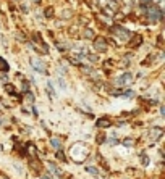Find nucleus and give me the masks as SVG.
Here are the masks:
<instances>
[{
    "instance_id": "23",
    "label": "nucleus",
    "mask_w": 165,
    "mask_h": 179,
    "mask_svg": "<svg viewBox=\"0 0 165 179\" xmlns=\"http://www.w3.org/2000/svg\"><path fill=\"white\" fill-rule=\"evenodd\" d=\"M34 2H36V3H39V2H41V0H34Z\"/></svg>"
},
{
    "instance_id": "4",
    "label": "nucleus",
    "mask_w": 165,
    "mask_h": 179,
    "mask_svg": "<svg viewBox=\"0 0 165 179\" xmlns=\"http://www.w3.org/2000/svg\"><path fill=\"white\" fill-rule=\"evenodd\" d=\"M97 127H102V129H105V127H110L112 126V121L109 119V118H100V119H97Z\"/></svg>"
},
{
    "instance_id": "9",
    "label": "nucleus",
    "mask_w": 165,
    "mask_h": 179,
    "mask_svg": "<svg viewBox=\"0 0 165 179\" xmlns=\"http://www.w3.org/2000/svg\"><path fill=\"white\" fill-rule=\"evenodd\" d=\"M55 156H57V158H59V160H62V161H65L67 160V156H65V153H63V150H57V153H55Z\"/></svg>"
},
{
    "instance_id": "12",
    "label": "nucleus",
    "mask_w": 165,
    "mask_h": 179,
    "mask_svg": "<svg viewBox=\"0 0 165 179\" xmlns=\"http://www.w3.org/2000/svg\"><path fill=\"white\" fill-rule=\"evenodd\" d=\"M141 163H142V166H147V164H149V158H147V155H144V153L141 155Z\"/></svg>"
},
{
    "instance_id": "17",
    "label": "nucleus",
    "mask_w": 165,
    "mask_h": 179,
    "mask_svg": "<svg viewBox=\"0 0 165 179\" xmlns=\"http://www.w3.org/2000/svg\"><path fill=\"white\" fill-rule=\"evenodd\" d=\"M49 94L52 95V97L55 95V92H54V87H52V84H50V82H49Z\"/></svg>"
},
{
    "instance_id": "19",
    "label": "nucleus",
    "mask_w": 165,
    "mask_h": 179,
    "mask_svg": "<svg viewBox=\"0 0 165 179\" xmlns=\"http://www.w3.org/2000/svg\"><path fill=\"white\" fill-rule=\"evenodd\" d=\"M104 140H105V137H104V135H97V142H99V144H102Z\"/></svg>"
},
{
    "instance_id": "5",
    "label": "nucleus",
    "mask_w": 165,
    "mask_h": 179,
    "mask_svg": "<svg viewBox=\"0 0 165 179\" xmlns=\"http://www.w3.org/2000/svg\"><path fill=\"white\" fill-rule=\"evenodd\" d=\"M131 81H133V77H131V74H130V73L123 74V76H121L120 79H118V82H120V84H130Z\"/></svg>"
},
{
    "instance_id": "18",
    "label": "nucleus",
    "mask_w": 165,
    "mask_h": 179,
    "mask_svg": "<svg viewBox=\"0 0 165 179\" xmlns=\"http://www.w3.org/2000/svg\"><path fill=\"white\" fill-rule=\"evenodd\" d=\"M28 150H29V155H34V147L31 144H28Z\"/></svg>"
},
{
    "instance_id": "20",
    "label": "nucleus",
    "mask_w": 165,
    "mask_h": 179,
    "mask_svg": "<svg viewBox=\"0 0 165 179\" xmlns=\"http://www.w3.org/2000/svg\"><path fill=\"white\" fill-rule=\"evenodd\" d=\"M160 113H162V116H165V108L163 106H160Z\"/></svg>"
},
{
    "instance_id": "8",
    "label": "nucleus",
    "mask_w": 165,
    "mask_h": 179,
    "mask_svg": "<svg viewBox=\"0 0 165 179\" xmlns=\"http://www.w3.org/2000/svg\"><path fill=\"white\" fill-rule=\"evenodd\" d=\"M50 144H52V145H54L57 150H59V148L62 147V142H60V139H57V137H54L52 140H50Z\"/></svg>"
},
{
    "instance_id": "1",
    "label": "nucleus",
    "mask_w": 165,
    "mask_h": 179,
    "mask_svg": "<svg viewBox=\"0 0 165 179\" xmlns=\"http://www.w3.org/2000/svg\"><path fill=\"white\" fill-rule=\"evenodd\" d=\"M149 134H150V139H152V140H159V139L162 137V134H163V129L157 126V127H152Z\"/></svg>"
},
{
    "instance_id": "3",
    "label": "nucleus",
    "mask_w": 165,
    "mask_h": 179,
    "mask_svg": "<svg viewBox=\"0 0 165 179\" xmlns=\"http://www.w3.org/2000/svg\"><path fill=\"white\" fill-rule=\"evenodd\" d=\"M149 16H150V19H152V21L160 19L162 18V10H159V8H149Z\"/></svg>"
},
{
    "instance_id": "10",
    "label": "nucleus",
    "mask_w": 165,
    "mask_h": 179,
    "mask_svg": "<svg viewBox=\"0 0 165 179\" xmlns=\"http://www.w3.org/2000/svg\"><path fill=\"white\" fill-rule=\"evenodd\" d=\"M115 31H117L118 34H121V35H123V39H128V35H130V32H128V31H125V29H121V27H115Z\"/></svg>"
},
{
    "instance_id": "22",
    "label": "nucleus",
    "mask_w": 165,
    "mask_h": 179,
    "mask_svg": "<svg viewBox=\"0 0 165 179\" xmlns=\"http://www.w3.org/2000/svg\"><path fill=\"white\" fill-rule=\"evenodd\" d=\"M141 2H142V3H146V2H149V0H141Z\"/></svg>"
},
{
    "instance_id": "11",
    "label": "nucleus",
    "mask_w": 165,
    "mask_h": 179,
    "mask_svg": "<svg viewBox=\"0 0 165 179\" xmlns=\"http://www.w3.org/2000/svg\"><path fill=\"white\" fill-rule=\"evenodd\" d=\"M86 171H88V173H91V174H99V171H97V168H94V166H86Z\"/></svg>"
},
{
    "instance_id": "15",
    "label": "nucleus",
    "mask_w": 165,
    "mask_h": 179,
    "mask_svg": "<svg viewBox=\"0 0 165 179\" xmlns=\"http://www.w3.org/2000/svg\"><path fill=\"white\" fill-rule=\"evenodd\" d=\"M123 145L131 147V145H133V139H125V140H123Z\"/></svg>"
},
{
    "instance_id": "2",
    "label": "nucleus",
    "mask_w": 165,
    "mask_h": 179,
    "mask_svg": "<svg viewBox=\"0 0 165 179\" xmlns=\"http://www.w3.org/2000/svg\"><path fill=\"white\" fill-rule=\"evenodd\" d=\"M31 65H33V68H34L36 71H39V73H46V68L42 66V61H41V60L33 58V60H31Z\"/></svg>"
},
{
    "instance_id": "7",
    "label": "nucleus",
    "mask_w": 165,
    "mask_h": 179,
    "mask_svg": "<svg viewBox=\"0 0 165 179\" xmlns=\"http://www.w3.org/2000/svg\"><path fill=\"white\" fill-rule=\"evenodd\" d=\"M96 48L99 50V52H105L107 50V45L104 40H96Z\"/></svg>"
},
{
    "instance_id": "14",
    "label": "nucleus",
    "mask_w": 165,
    "mask_h": 179,
    "mask_svg": "<svg viewBox=\"0 0 165 179\" xmlns=\"http://www.w3.org/2000/svg\"><path fill=\"white\" fill-rule=\"evenodd\" d=\"M7 92H8V94H15V87H13L11 84H10V85H7Z\"/></svg>"
},
{
    "instance_id": "13",
    "label": "nucleus",
    "mask_w": 165,
    "mask_h": 179,
    "mask_svg": "<svg viewBox=\"0 0 165 179\" xmlns=\"http://www.w3.org/2000/svg\"><path fill=\"white\" fill-rule=\"evenodd\" d=\"M0 68H2L3 71H7V69H8V65L5 63V60H3V58H0Z\"/></svg>"
},
{
    "instance_id": "24",
    "label": "nucleus",
    "mask_w": 165,
    "mask_h": 179,
    "mask_svg": "<svg viewBox=\"0 0 165 179\" xmlns=\"http://www.w3.org/2000/svg\"><path fill=\"white\" fill-rule=\"evenodd\" d=\"M3 179H7V177H3Z\"/></svg>"
},
{
    "instance_id": "6",
    "label": "nucleus",
    "mask_w": 165,
    "mask_h": 179,
    "mask_svg": "<svg viewBox=\"0 0 165 179\" xmlns=\"http://www.w3.org/2000/svg\"><path fill=\"white\" fill-rule=\"evenodd\" d=\"M49 169H50V171H52V173H54L55 176H59V177H62V171H60L59 168H57V166H55V164H54V163H49Z\"/></svg>"
},
{
    "instance_id": "16",
    "label": "nucleus",
    "mask_w": 165,
    "mask_h": 179,
    "mask_svg": "<svg viewBox=\"0 0 165 179\" xmlns=\"http://www.w3.org/2000/svg\"><path fill=\"white\" fill-rule=\"evenodd\" d=\"M109 144H112V145H117V144H118V140H117L115 137H110V139H109Z\"/></svg>"
},
{
    "instance_id": "21",
    "label": "nucleus",
    "mask_w": 165,
    "mask_h": 179,
    "mask_svg": "<svg viewBox=\"0 0 165 179\" xmlns=\"http://www.w3.org/2000/svg\"><path fill=\"white\" fill-rule=\"evenodd\" d=\"M41 179H50V174H47V176H42Z\"/></svg>"
}]
</instances>
